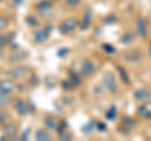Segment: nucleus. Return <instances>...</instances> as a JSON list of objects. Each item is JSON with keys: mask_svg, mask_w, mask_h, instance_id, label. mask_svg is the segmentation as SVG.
Returning a JSON list of instances; mask_svg holds the SVG:
<instances>
[{"mask_svg": "<svg viewBox=\"0 0 151 141\" xmlns=\"http://www.w3.org/2000/svg\"><path fill=\"white\" fill-rule=\"evenodd\" d=\"M13 102V98L9 97V95H4L0 96V106H8L9 103Z\"/></svg>", "mask_w": 151, "mask_h": 141, "instance_id": "obj_15", "label": "nucleus"}, {"mask_svg": "<svg viewBox=\"0 0 151 141\" xmlns=\"http://www.w3.org/2000/svg\"><path fill=\"white\" fill-rule=\"evenodd\" d=\"M65 129H67V122H65L64 120H62L59 122V126H58V129H57V131H58V134H62V132H64V131H67Z\"/></svg>", "mask_w": 151, "mask_h": 141, "instance_id": "obj_22", "label": "nucleus"}, {"mask_svg": "<svg viewBox=\"0 0 151 141\" xmlns=\"http://www.w3.org/2000/svg\"><path fill=\"white\" fill-rule=\"evenodd\" d=\"M119 72H120V74H121V77H122V81H124V82H126V83H129V77H127V74L125 73L124 68L119 67Z\"/></svg>", "mask_w": 151, "mask_h": 141, "instance_id": "obj_26", "label": "nucleus"}, {"mask_svg": "<svg viewBox=\"0 0 151 141\" xmlns=\"http://www.w3.org/2000/svg\"><path fill=\"white\" fill-rule=\"evenodd\" d=\"M132 38H134V35H132V33H127V35H124L122 37V43H130L132 42Z\"/></svg>", "mask_w": 151, "mask_h": 141, "instance_id": "obj_24", "label": "nucleus"}, {"mask_svg": "<svg viewBox=\"0 0 151 141\" xmlns=\"http://www.w3.org/2000/svg\"><path fill=\"white\" fill-rule=\"evenodd\" d=\"M91 20H92V10L91 9H87L86 13H84V17H83V22L81 24V28L83 30H86L87 28L89 27V24H91Z\"/></svg>", "mask_w": 151, "mask_h": 141, "instance_id": "obj_11", "label": "nucleus"}, {"mask_svg": "<svg viewBox=\"0 0 151 141\" xmlns=\"http://www.w3.org/2000/svg\"><path fill=\"white\" fill-rule=\"evenodd\" d=\"M9 39H8V35H4V34H0V47L4 45L6 43Z\"/></svg>", "mask_w": 151, "mask_h": 141, "instance_id": "obj_32", "label": "nucleus"}, {"mask_svg": "<svg viewBox=\"0 0 151 141\" xmlns=\"http://www.w3.org/2000/svg\"><path fill=\"white\" fill-rule=\"evenodd\" d=\"M59 139L60 140H72V136L69 134H67V131H64V132L59 134Z\"/></svg>", "mask_w": 151, "mask_h": 141, "instance_id": "obj_28", "label": "nucleus"}, {"mask_svg": "<svg viewBox=\"0 0 151 141\" xmlns=\"http://www.w3.org/2000/svg\"><path fill=\"white\" fill-rule=\"evenodd\" d=\"M103 86H105L106 90H108L110 92H115L117 90L116 78L112 73H106L105 76H103Z\"/></svg>", "mask_w": 151, "mask_h": 141, "instance_id": "obj_3", "label": "nucleus"}, {"mask_svg": "<svg viewBox=\"0 0 151 141\" xmlns=\"http://www.w3.org/2000/svg\"><path fill=\"white\" fill-rule=\"evenodd\" d=\"M69 79H70V81H72V82L76 84V86L81 83V79H79L78 74H77V73H74L73 70H69Z\"/></svg>", "mask_w": 151, "mask_h": 141, "instance_id": "obj_19", "label": "nucleus"}, {"mask_svg": "<svg viewBox=\"0 0 151 141\" xmlns=\"http://www.w3.org/2000/svg\"><path fill=\"white\" fill-rule=\"evenodd\" d=\"M50 34V27L47 28H42V29H38L34 33V40L38 42V43H42V42H45L47 39L49 38Z\"/></svg>", "mask_w": 151, "mask_h": 141, "instance_id": "obj_4", "label": "nucleus"}, {"mask_svg": "<svg viewBox=\"0 0 151 141\" xmlns=\"http://www.w3.org/2000/svg\"><path fill=\"white\" fill-rule=\"evenodd\" d=\"M81 72H82L83 76H86V77L92 76V74L96 72V64H94L93 60L84 59L81 64Z\"/></svg>", "mask_w": 151, "mask_h": 141, "instance_id": "obj_2", "label": "nucleus"}, {"mask_svg": "<svg viewBox=\"0 0 151 141\" xmlns=\"http://www.w3.org/2000/svg\"><path fill=\"white\" fill-rule=\"evenodd\" d=\"M52 1H58V0H52Z\"/></svg>", "mask_w": 151, "mask_h": 141, "instance_id": "obj_37", "label": "nucleus"}, {"mask_svg": "<svg viewBox=\"0 0 151 141\" xmlns=\"http://www.w3.org/2000/svg\"><path fill=\"white\" fill-rule=\"evenodd\" d=\"M141 57V54H140V52H131V53H127L125 55V58L127 60H137L136 58H140Z\"/></svg>", "mask_w": 151, "mask_h": 141, "instance_id": "obj_18", "label": "nucleus"}, {"mask_svg": "<svg viewBox=\"0 0 151 141\" xmlns=\"http://www.w3.org/2000/svg\"><path fill=\"white\" fill-rule=\"evenodd\" d=\"M24 52H20V50H18L17 53H14L12 57H10V62H14V60H22L23 58H24Z\"/></svg>", "mask_w": 151, "mask_h": 141, "instance_id": "obj_20", "label": "nucleus"}, {"mask_svg": "<svg viewBox=\"0 0 151 141\" xmlns=\"http://www.w3.org/2000/svg\"><path fill=\"white\" fill-rule=\"evenodd\" d=\"M25 20H27L28 24L32 25V27H35V25H38V20H35V18H33V17H28Z\"/></svg>", "mask_w": 151, "mask_h": 141, "instance_id": "obj_27", "label": "nucleus"}, {"mask_svg": "<svg viewBox=\"0 0 151 141\" xmlns=\"http://www.w3.org/2000/svg\"><path fill=\"white\" fill-rule=\"evenodd\" d=\"M103 48H105V50L107 53H115V48L110 44H103Z\"/></svg>", "mask_w": 151, "mask_h": 141, "instance_id": "obj_31", "label": "nucleus"}, {"mask_svg": "<svg viewBox=\"0 0 151 141\" xmlns=\"http://www.w3.org/2000/svg\"><path fill=\"white\" fill-rule=\"evenodd\" d=\"M6 117H8L6 112H5V111H3V110H0V124H3V122H5Z\"/></svg>", "mask_w": 151, "mask_h": 141, "instance_id": "obj_30", "label": "nucleus"}, {"mask_svg": "<svg viewBox=\"0 0 151 141\" xmlns=\"http://www.w3.org/2000/svg\"><path fill=\"white\" fill-rule=\"evenodd\" d=\"M29 135H30V129H27V131H24V132L22 134L20 140H28L29 139Z\"/></svg>", "mask_w": 151, "mask_h": 141, "instance_id": "obj_29", "label": "nucleus"}, {"mask_svg": "<svg viewBox=\"0 0 151 141\" xmlns=\"http://www.w3.org/2000/svg\"><path fill=\"white\" fill-rule=\"evenodd\" d=\"M139 115L145 117V119H151V112L147 109H146L145 106H141L140 109H139Z\"/></svg>", "mask_w": 151, "mask_h": 141, "instance_id": "obj_17", "label": "nucleus"}, {"mask_svg": "<svg viewBox=\"0 0 151 141\" xmlns=\"http://www.w3.org/2000/svg\"><path fill=\"white\" fill-rule=\"evenodd\" d=\"M136 30H137L139 35L140 37H144L146 35V20L144 19V18H139L137 22H136Z\"/></svg>", "mask_w": 151, "mask_h": 141, "instance_id": "obj_8", "label": "nucleus"}, {"mask_svg": "<svg viewBox=\"0 0 151 141\" xmlns=\"http://www.w3.org/2000/svg\"><path fill=\"white\" fill-rule=\"evenodd\" d=\"M35 139H37L38 141H49V140H52V136H50V134L48 132V131L40 129V130L37 131Z\"/></svg>", "mask_w": 151, "mask_h": 141, "instance_id": "obj_14", "label": "nucleus"}, {"mask_svg": "<svg viewBox=\"0 0 151 141\" xmlns=\"http://www.w3.org/2000/svg\"><path fill=\"white\" fill-rule=\"evenodd\" d=\"M0 1H1V0H0Z\"/></svg>", "mask_w": 151, "mask_h": 141, "instance_id": "obj_38", "label": "nucleus"}, {"mask_svg": "<svg viewBox=\"0 0 151 141\" xmlns=\"http://www.w3.org/2000/svg\"><path fill=\"white\" fill-rule=\"evenodd\" d=\"M92 126H93V124H88L87 126H84V127H83V132H84V134H86V132H87V134L91 132V131H92V130H91Z\"/></svg>", "mask_w": 151, "mask_h": 141, "instance_id": "obj_33", "label": "nucleus"}, {"mask_svg": "<svg viewBox=\"0 0 151 141\" xmlns=\"http://www.w3.org/2000/svg\"><path fill=\"white\" fill-rule=\"evenodd\" d=\"M17 1H18V3H20V1H22V0H17Z\"/></svg>", "mask_w": 151, "mask_h": 141, "instance_id": "obj_36", "label": "nucleus"}, {"mask_svg": "<svg viewBox=\"0 0 151 141\" xmlns=\"http://www.w3.org/2000/svg\"><path fill=\"white\" fill-rule=\"evenodd\" d=\"M44 126L48 130H57L58 129V126H59V121L55 119V117H45L44 119Z\"/></svg>", "mask_w": 151, "mask_h": 141, "instance_id": "obj_7", "label": "nucleus"}, {"mask_svg": "<svg viewBox=\"0 0 151 141\" xmlns=\"http://www.w3.org/2000/svg\"><path fill=\"white\" fill-rule=\"evenodd\" d=\"M82 0H65V3H67V5L69 6H78L79 4H81Z\"/></svg>", "mask_w": 151, "mask_h": 141, "instance_id": "obj_25", "label": "nucleus"}, {"mask_svg": "<svg viewBox=\"0 0 151 141\" xmlns=\"http://www.w3.org/2000/svg\"><path fill=\"white\" fill-rule=\"evenodd\" d=\"M62 87L64 88V90H67V91H72L73 88L76 87V84L70 81V79H65V81L62 82Z\"/></svg>", "mask_w": 151, "mask_h": 141, "instance_id": "obj_16", "label": "nucleus"}, {"mask_svg": "<svg viewBox=\"0 0 151 141\" xmlns=\"http://www.w3.org/2000/svg\"><path fill=\"white\" fill-rule=\"evenodd\" d=\"M15 90V84L12 81H0V96L10 95Z\"/></svg>", "mask_w": 151, "mask_h": 141, "instance_id": "obj_5", "label": "nucleus"}, {"mask_svg": "<svg viewBox=\"0 0 151 141\" xmlns=\"http://www.w3.org/2000/svg\"><path fill=\"white\" fill-rule=\"evenodd\" d=\"M3 132L5 134L6 137H13L17 132V127L14 124H5L3 127Z\"/></svg>", "mask_w": 151, "mask_h": 141, "instance_id": "obj_13", "label": "nucleus"}, {"mask_svg": "<svg viewBox=\"0 0 151 141\" xmlns=\"http://www.w3.org/2000/svg\"><path fill=\"white\" fill-rule=\"evenodd\" d=\"M134 96L137 101L142 102V101H146L147 98H150V92L147 90H145V88H140V90H137L134 93Z\"/></svg>", "mask_w": 151, "mask_h": 141, "instance_id": "obj_10", "label": "nucleus"}, {"mask_svg": "<svg viewBox=\"0 0 151 141\" xmlns=\"http://www.w3.org/2000/svg\"><path fill=\"white\" fill-rule=\"evenodd\" d=\"M106 117H107L108 120H113L116 117V107L115 106H112L111 109L106 112Z\"/></svg>", "mask_w": 151, "mask_h": 141, "instance_id": "obj_21", "label": "nucleus"}, {"mask_svg": "<svg viewBox=\"0 0 151 141\" xmlns=\"http://www.w3.org/2000/svg\"><path fill=\"white\" fill-rule=\"evenodd\" d=\"M13 78H23V77H25V74L28 73V68L27 67H15V68H13L10 69L8 72Z\"/></svg>", "mask_w": 151, "mask_h": 141, "instance_id": "obj_6", "label": "nucleus"}, {"mask_svg": "<svg viewBox=\"0 0 151 141\" xmlns=\"http://www.w3.org/2000/svg\"><path fill=\"white\" fill-rule=\"evenodd\" d=\"M8 25V18L0 15V30L5 29V27Z\"/></svg>", "mask_w": 151, "mask_h": 141, "instance_id": "obj_23", "label": "nucleus"}, {"mask_svg": "<svg viewBox=\"0 0 151 141\" xmlns=\"http://www.w3.org/2000/svg\"><path fill=\"white\" fill-rule=\"evenodd\" d=\"M67 53H68V49L67 48H60V50H58V55H59V57H62V55L67 54Z\"/></svg>", "mask_w": 151, "mask_h": 141, "instance_id": "obj_34", "label": "nucleus"}, {"mask_svg": "<svg viewBox=\"0 0 151 141\" xmlns=\"http://www.w3.org/2000/svg\"><path fill=\"white\" fill-rule=\"evenodd\" d=\"M15 111L18 112L19 115H25V114H28V106H27V103L23 101V100H17V102H15Z\"/></svg>", "mask_w": 151, "mask_h": 141, "instance_id": "obj_9", "label": "nucleus"}, {"mask_svg": "<svg viewBox=\"0 0 151 141\" xmlns=\"http://www.w3.org/2000/svg\"><path fill=\"white\" fill-rule=\"evenodd\" d=\"M97 127L100 129V131H105V130L107 129V127H106V126L103 125V124H97Z\"/></svg>", "mask_w": 151, "mask_h": 141, "instance_id": "obj_35", "label": "nucleus"}, {"mask_svg": "<svg viewBox=\"0 0 151 141\" xmlns=\"http://www.w3.org/2000/svg\"><path fill=\"white\" fill-rule=\"evenodd\" d=\"M77 25H78V20L76 18H68V19H65L60 23L58 29L62 34H69V33H72L77 28Z\"/></svg>", "mask_w": 151, "mask_h": 141, "instance_id": "obj_1", "label": "nucleus"}, {"mask_svg": "<svg viewBox=\"0 0 151 141\" xmlns=\"http://www.w3.org/2000/svg\"><path fill=\"white\" fill-rule=\"evenodd\" d=\"M52 6H53V4H52L50 0H40V1L35 5V8H37L39 12H47V10H50Z\"/></svg>", "mask_w": 151, "mask_h": 141, "instance_id": "obj_12", "label": "nucleus"}]
</instances>
